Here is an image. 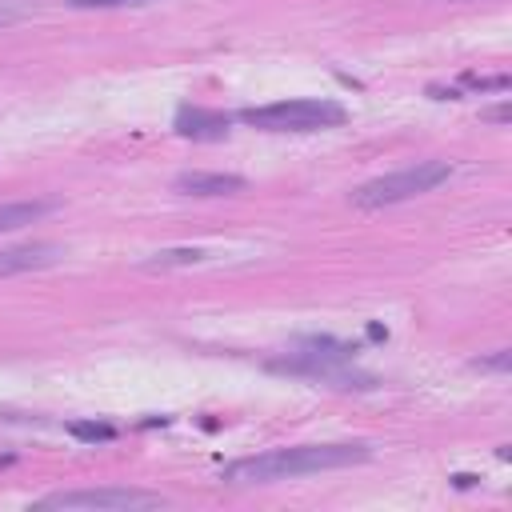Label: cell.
<instances>
[{
  "instance_id": "obj_8",
  "label": "cell",
  "mask_w": 512,
  "mask_h": 512,
  "mask_svg": "<svg viewBox=\"0 0 512 512\" xmlns=\"http://www.w3.org/2000/svg\"><path fill=\"white\" fill-rule=\"evenodd\" d=\"M60 260V244L36 240V244H16V248H0V276L12 272H32V268H48Z\"/></svg>"
},
{
  "instance_id": "obj_9",
  "label": "cell",
  "mask_w": 512,
  "mask_h": 512,
  "mask_svg": "<svg viewBox=\"0 0 512 512\" xmlns=\"http://www.w3.org/2000/svg\"><path fill=\"white\" fill-rule=\"evenodd\" d=\"M52 208H56V200H12V204H0V232H16L24 224H36Z\"/></svg>"
},
{
  "instance_id": "obj_6",
  "label": "cell",
  "mask_w": 512,
  "mask_h": 512,
  "mask_svg": "<svg viewBox=\"0 0 512 512\" xmlns=\"http://www.w3.org/2000/svg\"><path fill=\"white\" fill-rule=\"evenodd\" d=\"M172 128L184 140H224L232 128V116L216 112V108H200V104H180Z\"/></svg>"
},
{
  "instance_id": "obj_10",
  "label": "cell",
  "mask_w": 512,
  "mask_h": 512,
  "mask_svg": "<svg viewBox=\"0 0 512 512\" xmlns=\"http://www.w3.org/2000/svg\"><path fill=\"white\" fill-rule=\"evenodd\" d=\"M204 260H208L204 248H164V252H152L144 268H184V264H204Z\"/></svg>"
},
{
  "instance_id": "obj_1",
  "label": "cell",
  "mask_w": 512,
  "mask_h": 512,
  "mask_svg": "<svg viewBox=\"0 0 512 512\" xmlns=\"http://www.w3.org/2000/svg\"><path fill=\"white\" fill-rule=\"evenodd\" d=\"M372 456V444L364 440H344V444H296V448H276V452H260V456H244L232 460L220 480L224 484H276V480H292V476H312V472H328V468H348V464H364Z\"/></svg>"
},
{
  "instance_id": "obj_13",
  "label": "cell",
  "mask_w": 512,
  "mask_h": 512,
  "mask_svg": "<svg viewBox=\"0 0 512 512\" xmlns=\"http://www.w3.org/2000/svg\"><path fill=\"white\" fill-rule=\"evenodd\" d=\"M476 368H488V372H508V364H512V352L508 348H500L496 356H484V360H472Z\"/></svg>"
},
{
  "instance_id": "obj_5",
  "label": "cell",
  "mask_w": 512,
  "mask_h": 512,
  "mask_svg": "<svg viewBox=\"0 0 512 512\" xmlns=\"http://www.w3.org/2000/svg\"><path fill=\"white\" fill-rule=\"evenodd\" d=\"M272 372H288V376H308V380H324V384H336V388H372L376 380L368 372H348V364L340 360H328V356H316V352H296L288 360H268Z\"/></svg>"
},
{
  "instance_id": "obj_16",
  "label": "cell",
  "mask_w": 512,
  "mask_h": 512,
  "mask_svg": "<svg viewBox=\"0 0 512 512\" xmlns=\"http://www.w3.org/2000/svg\"><path fill=\"white\" fill-rule=\"evenodd\" d=\"M16 16H20V12H8V8H0V28H8Z\"/></svg>"
},
{
  "instance_id": "obj_4",
  "label": "cell",
  "mask_w": 512,
  "mask_h": 512,
  "mask_svg": "<svg viewBox=\"0 0 512 512\" xmlns=\"http://www.w3.org/2000/svg\"><path fill=\"white\" fill-rule=\"evenodd\" d=\"M168 500L160 492H144V488H76V492H52L44 500H36V508H100V512H132V508H164Z\"/></svg>"
},
{
  "instance_id": "obj_7",
  "label": "cell",
  "mask_w": 512,
  "mask_h": 512,
  "mask_svg": "<svg viewBox=\"0 0 512 512\" xmlns=\"http://www.w3.org/2000/svg\"><path fill=\"white\" fill-rule=\"evenodd\" d=\"M172 188L180 196H236L248 188V180L236 172H180Z\"/></svg>"
},
{
  "instance_id": "obj_11",
  "label": "cell",
  "mask_w": 512,
  "mask_h": 512,
  "mask_svg": "<svg viewBox=\"0 0 512 512\" xmlns=\"http://www.w3.org/2000/svg\"><path fill=\"white\" fill-rule=\"evenodd\" d=\"M68 432H72L76 440H88V444H96V440H112V436H116L112 424H96V420H76V424H68Z\"/></svg>"
},
{
  "instance_id": "obj_3",
  "label": "cell",
  "mask_w": 512,
  "mask_h": 512,
  "mask_svg": "<svg viewBox=\"0 0 512 512\" xmlns=\"http://www.w3.org/2000/svg\"><path fill=\"white\" fill-rule=\"evenodd\" d=\"M344 116L348 112L336 100H276L260 108H240L236 120L260 132H320V128L344 124Z\"/></svg>"
},
{
  "instance_id": "obj_15",
  "label": "cell",
  "mask_w": 512,
  "mask_h": 512,
  "mask_svg": "<svg viewBox=\"0 0 512 512\" xmlns=\"http://www.w3.org/2000/svg\"><path fill=\"white\" fill-rule=\"evenodd\" d=\"M452 484H456V488H468V484H476V476H468V472H456V476H452Z\"/></svg>"
},
{
  "instance_id": "obj_14",
  "label": "cell",
  "mask_w": 512,
  "mask_h": 512,
  "mask_svg": "<svg viewBox=\"0 0 512 512\" xmlns=\"http://www.w3.org/2000/svg\"><path fill=\"white\" fill-rule=\"evenodd\" d=\"M484 120H492V124H508V104H496V108H488V112H484Z\"/></svg>"
},
{
  "instance_id": "obj_2",
  "label": "cell",
  "mask_w": 512,
  "mask_h": 512,
  "mask_svg": "<svg viewBox=\"0 0 512 512\" xmlns=\"http://www.w3.org/2000/svg\"><path fill=\"white\" fill-rule=\"evenodd\" d=\"M452 176V164L448 160H420V164H408L400 172H388V176H376L368 184H360L352 192V204L364 208V212H376V208H392V204H404L412 196H424L432 192L436 184H444Z\"/></svg>"
},
{
  "instance_id": "obj_12",
  "label": "cell",
  "mask_w": 512,
  "mask_h": 512,
  "mask_svg": "<svg viewBox=\"0 0 512 512\" xmlns=\"http://www.w3.org/2000/svg\"><path fill=\"white\" fill-rule=\"evenodd\" d=\"M72 8H140V4H152V0H68Z\"/></svg>"
}]
</instances>
